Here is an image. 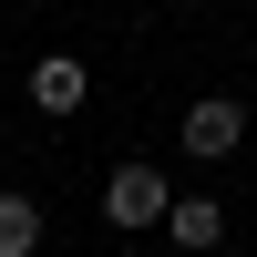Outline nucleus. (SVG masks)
<instances>
[{"label": "nucleus", "instance_id": "nucleus-4", "mask_svg": "<svg viewBox=\"0 0 257 257\" xmlns=\"http://www.w3.org/2000/svg\"><path fill=\"white\" fill-rule=\"evenodd\" d=\"M165 237H175L185 257L226 247V206H216V196H175V206H165Z\"/></svg>", "mask_w": 257, "mask_h": 257}, {"label": "nucleus", "instance_id": "nucleus-1", "mask_svg": "<svg viewBox=\"0 0 257 257\" xmlns=\"http://www.w3.org/2000/svg\"><path fill=\"white\" fill-rule=\"evenodd\" d=\"M165 206H175V196H165V165H113V185H103V216H113V226H165Z\"/></svg>", "mask_w": 257, "mask_h": 257}, {"label": "nucleus", "instance_id": "nucleus-3", "mask_svg": "<svg viewBox=\"0 0 257 257\" xmlns=\"http://www.w3.org/2000/svg\"><path fill=\"white\" fill-rule=\"evenodd\" d=\"M82 93H93V72H82L72 52H41L31 62V103L41 113H82Z\"/></svg>", "mask_w": 257, "mask_h": 257}, {"label": "nucleus", "instance_id": "nucleus-2", "mask_svg": "<svg viewBox=\"0 0 257 257\" xmlns=\"http://www.w3.org/2000/svg\"><path fill=\"white\" fill-rule=\"evenodd\" d=\"M237 144H247V103H226V93H206L196 113H185V155H196V165H226Z\"/></svg>", "mask_w": 257, "mask_h": 257}, {"label": "nucleus", "instance_id": "nucleus-5", "mask_svg": "<svg viewBox=\"0 0 257 257\" xmlns=\"http://www.w3.org/2000/svg\"><path fill=\"white\" fill-rule=\"evenodd\" d=\"M31 247H41V206L21 185H0V257H31Z\"/></svg>", "mask_w": 257, "mask_h": 257}]
</instances>
